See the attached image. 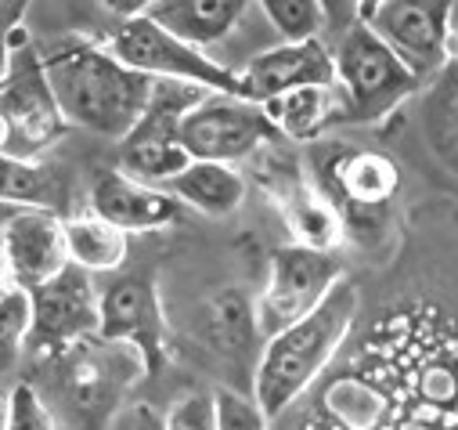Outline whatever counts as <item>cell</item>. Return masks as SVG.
I'll return each mask as SVG.
<instances>
[{
  "mask_svg": "<svg viewBox=\"0 0 458 430\" xmlns=\"http://www.w3.org/2000/svg\"><path fill=\"white\" fill-rule=\"evenodd\" d=\"M40 55L69 127L120 145L145 116L156 80L120 62L108 44L69 37Z\"/></svg>",
  "mask_w": 458,
  "mask_h": 430,
  "instance_id": "6da1fadb",
  "label": "cell"
},
{
  "mask_svg": "<svg viewBox=\"0 0 458 430\" xmlns=\"http://www.w3.org/2000/svg\"><path fill=\"white\" fill-rule=\"evenodd\" d=\"M358 307H361L358 286L343 279L318 311L264 340L250 394L260 401V408L271 419H278L293 401H300L303 391L325 373V366L335 358L347 333L354 330Z\"/></svg>",
  "mask_w": 458,
  "mask_h": 430,
  "instance_id": "7a4b0ae2",
  "label": "cell"
},
{
  "mask_svg": "<svg viewBox=\"0 0 458 430\" xmlns=\"http://www.w3.org/2000/svg\"><path fill=\"white\" fill-rule=\"evenodd\" d=\"M335 87L347 124H379L419 90V76L376 37L369 22H354L332 44Z\"/></svg>",
  "mask_w": 458,
  "mask_h": 430,
  "instance_id": "3957f363",
  "label": "cell"
},
{
  "mask_svg": "<svg viewBox=\"0 0 458 430\" xmlns=\"http://www.w3.org/2000/svg\"><path fill=\"white\" fill-rule=\"evenodd\" d=\"M65 131L69 120L55 98L44 55L22 33L12 65L0 80V152L37 163L62 142Z\"/></svg>",
  "mask_w": 458,
  "mask_h": 430,
  "instance_id": "277c9868",
  "label": "cell"
},
{
  "mask_svg": "<svg viewBox=\"0 0 458 430\" xmlns=\"http://www.w3.org/2000/svg\"><path fill=\"white\" fill-rule=\"evenodd\" d=\"M47 362L55 369L62 401L72 408L76 419L90 426H108L123 408V398L134 391V383L148 376L145 358L134 348L101 337H90Z\"/></svg>",
  "mask_w": 458,
  "mask_h": 430,
  "instance_id": "5b68a950",
  "label": "cell"
},
{
  "mask_svg": "<svg viewBox=\"0 0 458 430\" xmlns=\"http://www.w3.org/2000/svg\"><path fill=\"white\" fill-rule=\"evenodd\" d=\"M105 44L112 47V55L120 62H127L131 69H138L152 80H177V83H195V87L220 90V94H242L239 69H227L224 62H216L202 47L174 37L148 15L120 22Z\"/></svg>",
  "mask_w": 458,
  "mask_h": 430,
  "instance_id": "8992f818",
  "label": "cell"
},
{
  "mask_svg": "<svg viewBox=\"0 0 458 430\" xmlns=\"http://www.w3.org/2000/svg\"><path fill=\"white\" fill-rule=\"evenodd\" d=\"M206 94L209 90L195 87V83L156 80V90H152L145 116L120 142V170H127L131 177L148 181V185L174 181L191 163V156L181 142V124Z\"/></svg>",
  "mask_w": 458,
  "mask_h": 430,
  "instance_id": "52a82bcc",
  "label": "cell"
},
{
  "mask_svg": "<svg viewBox=\"0 0 458 430\" xmlns=\"http://www.w3.org/2000/svg\"><path fill=\"white\" fill-rule=\"evenodd\" d=\"M347 279L343 275V261L335 250H314V246H278L271 254V271L267 282L257 297V326L260 337H275L282 330H289L293 322L307 318L310 311H318L328 293Z\"/></svg>",
  "mask_w": 458,
  "mask_h": 430,
  "instance_id": "ba28073f",
  "label": "cell"
},
{
  "mask_svg": "<svg viewBox=\"0 0 458 430\" xmlns=\"http://www.w3.org/2000/svg\"><path fill=\"white\" fill-rule=\"evenodd\" d=\"M181 142L191 159L213 163H246L282 142L271 116L260 101L242 94H220L209 90L181 124Z\"/></svg>",
  "mask_w": 458,
  "mask_h": 430,
  "instance_id": "9c48e42d",
  "label": "cell"
},
{
  "mask_svg": "<svg viewBox=\"0 0 458 430\" xmlns=\"http://www.w3.org/2000/svg\"><path fill=\"white\" fill-rule=\"evenodd\" d=\"M30 300V351L40 358H55L101 333V286H94V275L76 264L58 271L51 282L37 286Z\"/></svg>",
  "mask_w": 458,
  "mask_h": 430,
  "instance_id": "30bf717a",
  "label": "cell"
},
{
  "mask_svg": "<svg viewBox=\"0 0 458 430\" xmlns=\"http://www.w3.org/2000/svg\"><path fill=\"white\" fill-rule=\"evenodd\" d=\"M101 340L127 344L145 358L148 376L166 366V314L148 271L116 275L101 286Z\"/></svg>",
  "mask_w": 458,
  "mask_h": 430,
  "instance_id": "8fae6325",
  "label": "cell"
},
{
  "mask_svg": "<svg viewBox=\"0 0 458 430\" xmlns=\"http://www.w3.org/2000/svg\"><path fill=\"white\" fill-rule=\"evenodd\" d=\"M451 12L454 0H386L369 26L419 80H426L451 58Z\"/></svg>",
  "mask_w": 458,
  "mask_h": 430,
  "instance_id": "7c38bea8",
  "label": "cell"
},
{
  "mask_svg": "<svg viewBox=\"0 0 458 430\" xmlns=\"http://www.w3.org/2000/svg\"><path fill=\"white\" fill-rule=\"evenodd\" d=\"M267 195L282 210V221L293 232V243L314 250H335L343 239V210L328 192L310 185L293 159H275L267 167Z\"/></svg>",
  "mask_w": 458,
  "mask_h": 430,
  "instance_id": "4fadbf2b",
  "label": "cell"
},
{
  "mask_svg": "<svg viewBox=\"0 0 458 430\" xmlns=\"http://www.w3.org/2000/svg\"><path fill=\"white\" fill-rule=\"evenodd\" d=\"M0 243L8 250L15 286L26 293L72 264L65 246V218L55 210H15L0 228Z\"/></svg>",
  "mask_w": 458,
  "mask_h": 430,
  "instance_id": "5bb4252c",
  "label": "cell"
},
{
  "mask_svg": "<svg viewBox=\"0 0 458 430\" xmlns=\"http://www.w3.org/2000/svg\"><path fill=\"white\" fill-rule=\"evenodd\" d=\"M87 206H90V213H98L101 221L123 228L127 236L159 232V228L174 225L181 218V210H184L163 185L138 181L120 167L94 177Z\"/></svg>",
  "mask_w": 458,
  "mask_h": 430,
  "instance_id": "9a60e30c",
  "label": "cell"
},
{
  "mask_svg": "<svg viewBox=\"0 0 458 430\" xmlns=\"http://www.w3.org/2000/svg\"><path fill=\"white\" fill-rule=\"evenodd\" d=\"M242 76V94L250 101H271L278 94L300 90V87H332L335 83V62L332 47L325 40H307V44H275L250 58Z\"/></svg>",
  "mask_w": 458,
  "mask_h": 430,
  "instance_id": "2e32d148",
  "label": "cell"
},
{
  "mask_svg": "<svg viewBox=\"0 0 458 430\" xmlns=\"http://www.w3.org/2000/svg\"><path fill=\"white\" fill-rule=\"evenodd\" d=\"M181 206L206 213V218H232L246 202V177L232 163H213V159H191L174 181L163 185Z\"/></svg>",
  "mask_w": 458,
  "mask_h": 430,
  "instance_id": "e0dca14e",
  "label": "cell"
},
{
  "mask_svg": "<svg viewBox=\"0 0 458 430\" xmlns=\"http://www.w3.org/2000/svg\"><path fill=\"white\" fill-rule=\"evenodd\" d=\"M250 4L253 0H159L148 19L170 30L174 37L209 51L213 44L227 40V33L242 22Z\"/></svg>",
  "mask_w": 458,
  "mask_h": 430,
  "instance_id": "ac0fdd59",
  "label": "cell"
},
{
  "mask_svg": "<svg viewBox=\"0 0 458 430\" xmlns=\"http://www.w3.org/2000/svg\"><path fill=\"white\" fill-rule=\"evenodd\" d=\"M264 109L282 134V142H318L332 124L347 120L343 116L339 87H300L289 94H278L264 101Z\"/></svg>",
  "mask_w": 458,
  "mask_h": 430,
  "instance_id": "d6986e66",
  "label": "cell"
},
{
  "mask_svg": "<svg viewBox=\"0 0 458 430\" xmlns=\"http://www.w3.org/2000/svg\"><path fill=\"white\" fill-rule=\"evenodd\" d=\"M401 174L397 163L383 152L372 149H354V152H343L332 163V188L335 195L354 206V210H379L397 195Z\"/></svg>",
  "mask_w": 458,
  "mask_h": 430,
  "instance_id": "ffe728a7",
  "label": "cell"
},
{
  "mask_svg": "<svg viewBox=\"0 0 458 430\" xmlns=\"http://www.w3.org/2000/svg\"><path fill=\"white\" fill-rule=\"evenodd\" d=\"M65 246H69V261L76 268H83L90 275H112L127 264L131 236L87 210V213L65 218Z\"/></svg>",
  "mask_w": 458,
  "mask_h": 430,
  "instance_id": "44dd1931",
  "label": "cell"
},
{
  "mask_svg": "<svg viewBox=\"0 0 458 430\" xmlns=\"http://www.w3.org/2000/svg\"><path fill=\"white\" fill-rule=\"evenodd\" d=\"M65 181L47 163H30L0 152V202L15 210H55L62 213ZM65 218V213H62Z\"/></svg>",
  "mask_w": 458,
  "mask_h": 430,
  "instance_id": "7402d4cb",
  "label": "cell"
},
{
  "mask_svg": "<svg viewBox=\"0 0 458 430\" xmlns=\"http://www.w3.org/2000/svg\"><path fill=\"white\" fill-rule=\"evenodd\" d=\"M257 8L275 26L282 44L325 40V33L332 30L325 0H257Z\"/></svg>",
  "mask_w": 458,
  "mask_h": 430,
  "instance_id": "603a6c76",
  "label": "cell"
},
{
  "mask_svg": "<svg viewBox=\"0 0 458 430\" xmlns=\"http://www.w3.org/2000/svg\"><path fill=\"white\" fill-rule=\"evenodd\" d=\"M33 330V300L26 289L12 286L0 293V376H12L30 351Z\"/></svg>",
  "mask_w": 458,
  "mask_h": 430,
  "instance_id": "cb8c5ba5",
  "label": "cell"
},
{
  "mask_svg": "<svg viewBox=\"0 0 458 430\" xmlns=\"http://www.w3.org/2000/svg\"><path fill=\"white\" fill-rule=\"evenodd\" d=\"M429 127L437 145L454 142L458 145V55L447 58L440 69V87L429 98Z\"/></svg>",
  "mask_w": 458,
  "mask_h": 430,
  "instance_id": "d4e9b609",
  "label": "cell"
},
{
  "mask_svg": "<svg viewBox=\"0 0 458 430\" xmlns=\"http://www.w3.org/2000/svg\"><path fill=\"white\" fill-rule=\"evenodd\" d=\"M216 423L220 430H271V416L260 401L235 387H216Z\"/></svg>",
  "mask_w": 458,
  "mask_h": 430,
  "instance_id": "484cf974",
  "label": "cell"
},
{
  "mask_svg": "<svg viewBox=\"0 0 458 430\" xmlns=\"http://www.w3.org/2000/svg\"><path fill=\"white\" fill-rule=\"evenodd\" d=\"M163 430H220L216 423V394L188 391L163 412Z\"/></svg>",
  "mask_w": 458,
  "mask_h": 430,
  "instance_id": "4316f807",
  "label": "cell"
},
{
  "mask_svg": "<svg viewBox=\"0 0 458 430\" xmlns=\"http://www.w3.org/2000/svg\"><path fill=\"white\" fill-rule=\"evenodd\" d=\"M8 430H58L51 405L33 383H15L8 394Z\"/></svg>",
  "mask_w": 458,
  "mask_h": 430,
  "instance_id": "83f0119b",
  "label": "cell"
},
{
  "mask_svg": "<svg viewBox=\"0 0 458 430\" xmlns=\"http://www.w3.org/2000/svg\"><path fill=\"white\" fill-rule=\"evenodd\" d=\"M30 8V0H0V80H4L15 44L22 37V15Z\"/></svg>",
  "mask_w": 458,
  "mask_h": 430,
  "instance_id": "f1b7e54d",
  "label": "cell"
},
{
  "mask_svg": "<svg viewBox=\"0 0 458 430\" xmlns=\"http://www.w3.org/2000/svg\"><path fill=\"white\" fill-rule=\"evenodd\" d=\"M105 430H163V416L152 405L134 401V405H123L116 412V419H112Z\"/></svg>",
  "mask_w": 458,
  "mask_h": 430,
  "instance_id": "f546056e",
  "label": "cell"
},
{
  "mask_svg": "<svg viewBox=\"0 0 458 430\" xmlns=\"http://www.w3.org/2000/svg\"><path fill=\"white\" fill-rule=\"evenodd\" d=\"M98 4L105 8V12H112L120 22H127V19H141V15H148L159 0H98Z\"/></svg>",
  "mask_w": 458,
  "mask_h": 430,
  "instance_id": "4dcf8cb0",
  "label": "cell"
},
{
  "mask_svg": "<svg viewBox=\"0 0 458 430\" xmlns=\"http://www.w3.org/2000/svg\"><path fill=\"white\" fill-rule=\"evenodd\" d=\"M15 286V271H12V261H8V250L0 243V293H8Z\"/></svg>",
  "mask_w": 458,
  "mask_h": 430,
  "instance_id": "1f68e13d",
  "label": "cell"
},
{
  "mask_svg": "<svg viewBox=\"0 0 458 430\" xmlns=\"http://www.w3.org/2000/svg\"><path fill=\"white\" fill-rule=\"evenodd\" d=\"M354 4H358V19H361V22H369V19L386 4V0H354Z\"/></svg>",
  "mask_w": 458,
  "mask_h": 430,
  "instance_id": "d6a6232c",
  "label": "cell"
},
{
  "mask_svg": "<svg viewBox=\"0 0 458 430\" xmlns=\"http://www.w3.org/2000/svg\"><path fill=\"white\" fill-rule=\"evenodd\" d=\"M0 430H8V398H0Z\"/></svg>",
  "mask_w": 458,
  "mask_h": 430,
  "instance_id": "836d02e7",
  "label": "cell"
},
{
  "mask_svg": "<svg viewBox=\"0 0 458 430\" xmlns=\"http://www.w3.org/2000/svg\"><path fill=\"white\" fill-rule=\"evenodd\" d=\"M12 213H15V206H4V202H0V228H4V221L12 218Z\"/></svg>",
  "mask_w": 458,
  "mask_h": 430,
  "instance_id": "e575fe53",
  "label": "cell"
}]
</instances>
